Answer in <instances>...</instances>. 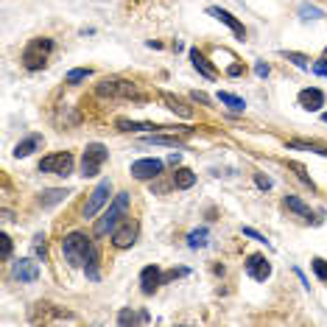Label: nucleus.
Wrapping results in <instances>:
<instances>
[{
    "label": "nucleus",
    "instance_id": "473e14b6",
    "mask_svg": "<svg viewBox=\"0 0 327 327\" xmlns=\"http://www.w3.org/2000/svg\"><path fill=\"white\" fill-rule=\"evenodd\" d=\"M241 232L246 235V238H252V241H257V243H269V241H266V235H260L257 229H252V227H243Z\"/></svg>",
    "mask_w": 327,
    "mask_h": 327
},
{
    "label": "nucleus",
    "instance_id": "ddd939ff",
    "mask_svg": "<svg viewBox=\"0 0 327 327\" xmlns=\"http://www.w3.org/2000/svg\"><path fill=\"white\" fill-rule=\"evenodd\" d=\"M14 277L20 280V283H34L36 277H39V263H34V260H17L14 263Z\"/></svg>",
    "mask_w": 327,
    "mask_h": 327
},
{
    "label": "nucleus",
    "instance_id": "6ab92c4d",
    "mask_svg": "<svg viewBox=\"0 0 327 327\" xmlns=\"http://www.w3.org/2000/svg\"><path fill=\"white\" fill-rule=\"evenodd\" d=\"M215 98H218L224 107H229L232 112H243V109H246V101H243L241 95H235V93H224V90H221Z\"/></svg>",
    "mask_w": 327,
    "mask_h": 327
},
{
    "label": "nucleus",
    "instance_id": "dca6fc26",
    "mask_svg": "<svg viewBox=\"0 0 327 327\" xmlns=\"http://www.w3.org/2000/svg\"><path fill=\"white\" fill-rule=\"evenodd\" d=\"M190 62H193V67H196V70H199L204 78H210V81H215V76H218V73H215L213 67H210V62L204 59V53H201L199 48H190Z\"/></svg>",
    "mask_w": 327,
    "mask_h": 327
},
{
    "label": "nucleus",
    "instance_id": "0eeeda50",
    "mask_svg": "<svg viewBox=\"0 0 327 327\" xmlns=\"http://www.w3.org/2000/svg\"><path fill=\"white\" fill-rule=\"evenodd\" d=\"M109 196H112V182H109V179H101L98 185H95V190L90 193V199H87L84 210H81V213H84V218H93L101 207L109 201Z\"/></svg>",
    "mask_w": 327,
    "mask_h": 327
},
{
    "label": "nucleus",
    "instance_id": "f8f14e48",
    "mask_svg": "<svg viewBox=\"0 0 327 327\" xmlns=\"http://www.w3.org/2000/svg\"><path fill=\"white\" fill-rule=\"evenodd\" d=\"M160 285H163V271H160V266H146V269L140 271V291L154 294Z\"/></svg>",
    "mask_w": 327,
    "mask_h": 327
},
{
    "label": "nucleus",
    "instance_id": "cd10ccee",
    "mask_svg": "<svg viewBox=\"0 0 327 327\" xmlns=\"http://www.w3.org/2000/svg\"><path fill=\"white\" fill-rule=\"evenodd\" d=\"M84 78H90V67H76V70L67 73V84H78Z\"/></svg>",
    "mask_w": 327,
    "mask_h": 327
},
{
    "label": "nucleus",
    "instance_id": "c85d7f7f",
    "mask_svg": "<svg viewBox=\"0 0 327 327\" xmlns=\"http://www.w3.org/2000/svg\"><path fill=\"white\" fill-rule=\"evenodd\" d=\"M299 14L305 17V20H322V17H325V11H322V8H316V6H302L299 8Z\"/></svg>",
    "mask_w": 327,
    "mask_h": 327
},
{
    "label": "nucleus",
    "instance_id": "f257e3e1",
    "mask_svg": "<svg viewBox=\"0 0 327 327\" xmlns=\"http://www.w3.org/2000/svg\"><path fill=\"white\" fill-rule=\"evenodd\" d=\"M93 246L95 243H93V238H87V232H70V235H64V241H62V252L70 266H84Z\"/></svg>",
    "mask_w": 327,
    "mask_h": 327
},
{
    "label": "nucleus",
    "instance_id": "c9c22d12",
    "mask_svg": "<svg viewBox=\"0 0 327 327\" xmlns=\"http://www.w3.org/2000/svg\"><path fill=\"white\" fill-rule=\"evenodd\" d=\"M255 182H257V187H260V190H269V187H271V179H269V176H263V173H257Z\"/></svg>",
    "mask_w": 327,
    "mask_h": 327
},
{
    "label": "nucleus",
    "instance_id": "7ed1b4c3",
    "mask_svg": "<svg viewBox=\"0 0 327 327\" xmlns=\"http://www.w3.org/2000/svg\"><path fill=\"white\" fill-rule=\"evenodd\" d=\"M98 95L104 98H126V101H146V95L137 90V84L126 78H104L98 84Z\"/></svg>",
    "mask_w": 327,
    "mask_h": 327
},
{
    "label": "nucleus",
    "instance_id": "5701e85b",
    "mask_svg": "<svg viewBox=\"0 0 327 327\" xmlns=\"http://www.w3.org/2000/svg\"><path fill=\"white\" fill-rule=\"evenodd\" d=\"M207 235H210V229H207V227L193 229V232L187 235V246H190V249H201V246L207 243Z\"/></svg>",
    "mask_w": 327,
    "mask_h": 327
},
{
    "label": "nucleus",
    "instance_id": "20e7f679",
    "mask_svg": "<svg viewBox=\"0 0 327 327\" xmlns=\"http://www.w3.org/2000/svg\"><path fill=\"white\" fill-rule=\"evenodd\" d=\"M129 210V193H118L112 199V204H109V210L104 215H101V221L95 224V235H107L112 232L118 224H121V215Z\"/></svg>",
    "mask_w": 327,
    "mask_h": 327
},
{
    "label": "nucleus",
    "instance_id": "aec40b11",
    "mask_svg": "<svg viewBox=\"0 0 327 327\" xmlns=\"http://www.w3.org/2000/svg\"><path fill=\"white\" fill-rule=\"evenodd\" d=\"M151 316L146 311H140V313H135L132 311V308H123L121 313H118V325H135V322H143V325H146V322H149Z\"/></svg>",
    "mask_w": 327,
    "mask_h": 327
},
{
    "label": "nucleus",
    "instance_id": "e433bc0d",
    "mask_svg": "<svg viewBox=\"0 0 327 327\" xmlns=\"http://www.w3.org/2000/svg\"><path fill=\"white\" fill-rule=\"evenodd\" d=\"M255 73H257V76H260V78H266V76H269V73H271V70H269V64H263V62H257V64H255Z\"/></svg>",
    "mask_w": 327,
    "mask_h": 327
},
{
    "label": "nucleus",
    "instance_id": "39448f33",
    "mask_svg": "<svg viewBox=\"0 0 327 327\" xmlns=\"http://www.w3.org/2000/svg\"><path fill=\"white\" fill-rule=\"evenodd\" d=\"M107 157H109V151L104 143H90L84 149V154H81V176H95L104 168Z\"/></svg>",
    "mask_w": 327,
    "mask_h": 327
},
{
    "label": "nucleus",
    "instance_id": "f704fd0d",
    "mask_svg": "<svg viewBox=\"0 0 327 327\" xmlns=\"http://www.w3.org/2000/svg\"><path fill=\"white\" fill-rule=\"evenodd\" d=\"M313 73H316V76H325V78H327V59H319V62L313 64Z\"/></svg>",
    "mask_w": 327,
    "mask_h": 327
},
{
    "label": "nucleus",
    "instance_id": "1a4fd4ad",
    "mask_svg": "<svg viewBox=\"0 0 327 327\" xmlns=\"http://www.w3.org/2000/svg\"><path fill=\"white\" fill-rule=\"evenodd\" d=\"M207 14H210V17H215L218 22H224V25H227V28L232 31L235 36H238V39H246V28H243V22L238 20V17H232V14H229L227 8H221V6H210V8H207Z\"/></svg>",
    "mask_w": 327,
    "mask_h": 327
},
{
    "label": "nucleus",
    "instance_id": "a878e982",
    "mask_svg": "<svg viewBox=\"0 0 327 327\" xmlns=\"http://www.w3.org/2000/svg\"><path fill=\"white\" fill-rule=\"evenodd\" d=\"M64 196H67V190L56 187V190H45V193H42V199H39V201H42V207H53L56 201H62Z\"/></svg>",
    "mask_w": 327,
    "mask_h": 327
},
{
    "label": "nucleus",
    "instance_id": "2f4dec72",
    "mask_svg": "<svg viewBox=\"0 0 327 327\" xmlns=\"http://www.w3.org/2000/svg\"><path fill=\"white\" fill-rule=\"evenodd\" d=\"M285 56H288V62H294L297 67H302V70H308V59L302 56V53H294V50H285Z\"/></svg>",
    "mask_w": 327,
    "mask_h": 327
},
{
    "label": "nucleus",
    "instance_id": "f03ea898",
    "mask_svg": "<svg viewBox=\"0 0 327 327\" xmlns=\"http://www.w3.org/2000/svg\"><path fill=\"white\" fill-rule=\"evenodd\" d=\"M50 53H53V39L36 36V39H31V42L22 48V64H25L28 70H42L45 64H48Z\"/></svg>",
    "mask_w": 327,
    "mask_h": 327
},
{
    "label": "nucleus",
    "instance_id": "58836bf2",
    "mask_svg": "<svg viewBox=\"0 0 327 327\" xmlns=\"http://www.w3.org/2000/svg\"><path fill=\"white\" fill-rule=\"evenodd\" d=\"M179 160H182V154H171L168 157V165H179Z\"/></svg>",
    "mask_w": 327,
    "mask_h": 327
},
{
    "label": "nucleus",
    "instance_id": "4be33fe9",
    "mask_svg": "<svg viewBox=\"0 0 327 327\" xmlns=\"http://www.w3.org/2000/svg\"><path fill=\"white\" fill-rule=\"evenodd\" d=\"M146 143H154V146H171V149H182V137L173 135H149Z\"/></svg>",
    "mask_w": 327,
    "mask_h": 327
},
{
    "label": "nucleus",
    "instance_id": "72a5a7b5",
    "mask_svg": "<svg viewBox=\"0 0 327 327\" xmlns=\"http://www.w3.org/2000/svg\"><path fill=\"white\" fill-rule=\"evenodd\" d=\"M288 168H291V171H297V173H299V179H302L305 185H311V176H308V173H305V168H302V165H299V163H288Z\"/></svg>",
    "mask_w": 327,
    "mask_h": 327
},
{
    "label": "nucleus",
    "instance_id": "a211bd4d",
    "mask_svg": "<svg viewBox=\"0 0 327 327\" xmlns=\"http://www.w3.org/2000/svg\"><path fill=\"white\" fill-rule=\"evenodd\" d=\"M196 185V173L190 171V168H176V173H173V187L176 190H187V187Z\"/></svg>",
    "mask_w": 327,
    "mask_h": 327
},
{
    "label": "nucleus",
    "instance_id": "2eb2a0df",
    "mask_svg": "<svg viewBox=\"0 0 327 327\" xmlns=\"http://www.w3.org/2000/svg\"><path fill=\"white\" fill-rule=\"evenodd\" d=\"M42 149V135H28L25 140H20L14 146V157L17 160H22V157H31L34 151Z\"/></svg>",
    "mask_w": 327,
    "mask_h": 327
},
{
    "label": "nucleus",
    "instance_id": "b1692460",
    "mask_svg": "<svg viewBox=\"0 0 327 327\" xmlns=\"http://www.w3.org/2000/svg\"><path fill=\"white\" fill-rule=\"evenodd\" d=\"M121 132H151V129H165V126H151V123H135V121H118Z\"/></svg>",
    "mask_w": 327,
    "mask_h": 327
},
{
    "label": "nucleus",
    "instance_id": "6e6552de",
    "mask_svg": "<svg viewBox=\"0 0 327 327\" xmlns=\"http://www.w3.org/2000/svg\"><path fill=\"white\" fill-rule=\"evenodd\" d=\"M137 232H140V224L132 221V218H126L112 229V243L118 246V249H126V246H132V243L137 241Z\"/></svg>",
    "mask_w": 327,
    "mask_h": 327
},
{
    "label": "nucleus",
    "instance_id": "9d476101",
    "mask_svg": "<svg viewBox=\"0 0 327 327\" xmlns=\"http://www.w3.org/2000/svg\"><path fill=\"white\" fill-rule=\"evenodd\" d=\"M246 274L252 280H257V283H266L271 277V263L263 255H249L246 257Z\"/></svg>",
    "mask_w": 327,
    "mask_h": 327
},
{
    "label": "nucleus",
    "instance_id": "4468645a",
    "mask_svg": "<svg viewBox=\"0 0 327 327\" xmlns=\"http://www.w3.org/2000/svg\"><path fill=\"white\" fill-rule=\"evenodd\" d=\"M299 107L302 109H319V107H325V93L322 90H313V87H308V90H302L299 93Z\"/></svg>",
    "mask_w": 327,
    "mask_h": 327
},
{
    "label": "nucleus",
    "instance_id": "ea45409f",
    "mask_svg": "<svg viewBox=\"0 0 327 327\" xmlns=\"http://www.w3.org/2000/svg\"><path fill=\"white\" fill-rule=\"evenodd\" d=\"M322 121H325V123H327V112H325V115H322Z\"/></svg>",
    "mask_w": 327,
    "mask_h": 327
},
{
    "label": "nucleus",
    "instance_id": "412c9836",
    "mask_svg": "<svg viewBox=\"0 0 327 327\" xmlns=\"http://www.w3.org/2000/svg\"><path fill=\"white\" fill-rule=\"evenodd\" d=\"M285 207H288V210H294V213H299L302 218H313L311 207H308L305 201L299 199V196H285Z\"/></svg>",
    "mask_w": 327,
    "mask_h": 327
},
{
    "label": "nucleus",
    "instance_id": "4c0bfd02",
    "mask_svg": "<svg viewBox=\"0 0 327 327\" xmlns=\"http://www.w3.org/2000/svg\"><path fill=\"white\" fill-rule=\"evenodd\" d=\"M193 101H201V104H210V98H207L204 93H193Z\"/></svg>",
    "mask_w": 327,
    "mask_h": 327
},
{
    "label": "nucleus",
    "instance_id": "f3484780",
    "mask_svg": "<svg viewBox=\"0 0 327 327\" xmlns=\"http://www.w3.org/2000/svg\"><path fill=\"white\" fill-rule=\"evenodd\" d=\"M163 101L168 104V109H171V112H176V115H179V118H193V109L187 107V104H185L182 98H176L173 93H163Z\"/></svg>",
    "mask_w": 327,
    "mask_h": 327
},
{
    "label": "nucleus",
    "instance_id": "423d86ee",
    "mask_svg": "<svg viewBox=\"0 0 327 327\" xmlns=\"http://www.w3.org/2000/svg\"><path fill=\"white\" fill-rule=\"evenodd\" d=\"M39 171L42 173H56V176H67L73 171V154L70 151H59V154H48L39 160Z\"/></svg>",
    "mask_w": 327,
    "mask_h": 327
},
{
    "label": "nucleus",
    "instance_id": "7c9ffc66",
    "mask_svg": "<svg viewBox=\"0 0 327 327\" xmlns=\"http://www.w3.org/2000/svg\"><path fill=\"white\" fill-rule=\"evenodd\" d=\"M11 257V238L6 232L0 235V260H8Z\"/></svg>",
    "mask_w": 327,
    "mask_h": 327
},
{
    "label": "nucleus",
    "instance_id": "393cba45",
    "mask_svg": "<svg viewBox=\"0 0 327 327\" xmlns=\"http://www.w3.org/2000/svg\"><path fill=\"white\" fill-rule=\"evenodd\" d=\"M84 269H87V277L90 280H98V249H90V255H87V263H84Z\"/></svg>",
    "mask_w": 327,
    "mask_h": 327
},
{
    "label": "nucleus",
    "instance_id": "c756f323",
    "mask_svg": "<svg viewBox=\"0 0 327 327\" xmlns=\"http://www.w3.org/2000/svg\"><path fill=\"white\" fill-rule=\"evenodd\" d=\"M311 269L316 271V277H319V280H327V260H322V257H313V260H311Z\"/></svg>",
    "mask_w": 327,
    "mask_h": 327
},
{
    "label": "nucleus",
    "instance_id": "bb28decb",
    "mask_svg": "<svg viewBox=\"0 0 327 327\" xmlns=\"http://www.w3.org/2000/svg\"><path fill=\"white\" fill-rule=\"evenodd\" d=\"M291 149H305V151H316V154L327 157V149L322 146V143H308V140H294Z\"/></svg>",
    "mask_w": 327,
    "mask_h": 327
},
{
    "label": "nucleus",
    "instance_id": "9b49d317",
    "mask_svg": "<svg viewBox=\"0 0 327 327\" xmlns=\"http://www.w3.org/2000/svg\"><path fill=\"white\" fill-rule=\"evenodd\" d=\"M163 173V160H137L132 163V176L135 179H157Z\"/></svg>",
    "mask_w": 327,
    "mask_h": 327
}]
</instances>
